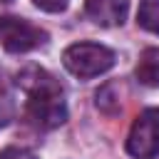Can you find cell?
I'll list each match as a JSON object with an SVG mask.
<instances>
[{
	"label": "cell",
	"instance_id": "1",
	"mask_svg": "<svg viewBox=\"0 0 159 159\" xmlns=\"http://www.w3.org/2000/svg\"><path fill=\"white\" fill-rule=\"evenodd\" d=\"M17 84L27 92V117L37 127L55 129L65 124L67 102L60 82L50 72L40 67H25L22 72H17Z\"/></svg>",
	"mask_w": 159,
	"mask_h": 159
},
{
	"label": "cell",
	"instance_id": "2",
	"mask_svg": "<svg viewBox=\"0 0 159 159\" xmlns=\"http://www.w3.org/2000/svg\"><path fill=\"white\" fill-rule=\"evenodd\" d=\"M62 65L80 80L104 75L114 65V52L97 42H75L62 52Z\"/></svg>",
	"mask_w": 159,
	"mask_h": 159
},
{
	"label": "cell",
	"instance_id": "3",
	"mask_svg": "<svg viewBox=\"0 0 159 159\" xmlns=\"http://www.w3.org/2000/svg\"><path fill=\"white\" fill-rule=\"evenodd\" d=\"M127 152L134 159H154L159 154V107L139 112L127 137Z\"/></svg>",
	"mask_w": 159,
	"mask_h": 159
},
{
	"label": "cell",
	"instance_id": "4",
	"mask_svg": "<svg viewBox=\"0 0 159 159\" xmlns=\"http://www.w3.org/2000/svg\"><path fill=\"white\" fill-rule=\"evenodd\" d=\"M47 42V32L22 17H0V45L2 50L20 55Z\"/></svg>",
	"mask_w": 159,
	"mask_h": 159
},
{
	"label": "cell",
	"instance_id": "5",
	"mask_svg": "<svg viewBox=\"0 0 159 159\" xmlns=\"http://www.w3.org/2000/svg\"><path fill=\"white\" fill-rule=\"evenodd\" d=\"M84 10L92 22L102 27H114L124 22L129 0H84Z\"/></svg>",
	"mask_w": 159,
	"mask_h": 159
},
{
	"label": "cell",
	"instance_id": "6",
	"mask_svg": "<svg viewBox=\"0 0 159 159\" xmlns=\"http://www.w3.org/2000/svg\"><path fill=\"white\" fill-rule=\"evenodd\" d=\"M134 75L147 87H159V47H147L139 55V62L134 67Z\"/></svg>",
	"mask_w": 159,
	"mask_h": 159
},
{
	"label": "cell",
	"instance_id": "7",
	"mask_svg": "<svg viewBox=\"0 0 159 159\" xmlns=\"http://www.w3.org/2000/svg\"><path fill=\"white\" fill-rule=\"evenodd\" d=\"M137 22L147 32L159 35V0H142L137 10Z\"/></svg>",
	"mask_w": 159,
	"mask_h": 159
},
{
	"label": "cell",
	"instance_id": "8",
	"mask_svg": "<svg viewBox=\"0 0 159 159\" xmlns=\"http://www.w3.org/2000/svg\"><path fill=\"white\" fill-rule=\"evenodd\" d=\"M0 159H37V154L25 147H5L0 152Z\"/></svg>",
	"mask_w": 159,
	"mask_h": 159
},
{
	"label": "cell",
	"instance_id": "9",
	"mask_svg": "<svg viewBox=\"0 0 159 159\" xmlns=\"http://www.w3.org/2000/svg\"><path fill=\"white\" fill-rule=\"evenodd\" d=\"M32 2L45 12H62L70 5V0H32Z\"/></svg>",
	"mask_w": 159,
	"mask_h": 159
},
{
	"label": "cell",
	"instance_id": "10",
	"mask_svg": "<svg viewBox=\"0 0 159 159\" xmlns=\"http://www.w3.org/2000/svg\"><path fill=\"white\" fill-rule=\"evenodd\" d=\"M7 119H10V109L7 107H0V127H5Z\"/></svg>",
	"mask_w": 159,
	"mask_h": 159
},
{
	"label": "cell",
	"instance_id": "11",
	"mask_svg": "<svg viewBox=\"0 0 159 159\" xmlns=\"http://www.w3.org/2000/svg\"><path fill=\"white\" fill-rule=\"evenodd\" d=\"M0 94H2V77H0Z\"/></svg>",
	"mask_w": 159,
	"mask_h": 159
},
{
	"label": "cell",
	"instance_id": "12",
	"mask_svg": "<svg viewBox=\"0 0 159 159\" xmlns=\"http://www.w3.org/2000/svg\"><path fill=\"white\" fill-rule=\"evenodd\" d=\"M0 2H12V0H0Z\"/></svg>",
	"mask_w": 159,
	"mask_h": 159
}]
</instances>
